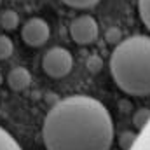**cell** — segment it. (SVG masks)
<instances>
[{
    "label": "cell",
    "mask_w": 150,
    "mask_h": 150,
    "mask_svg": "<svg viewBox=\"0 0 150 150\" xmlns=\"http://www.w3.org/2000/svg\"><path fill=\"white\" fill-rule=\"evenodd\" d=\"M42 140L47 150H110L112 117L101 101L91 96H70L45 115Z\"/></svg>",
    "instance_id": "obj_1"
},
{
    "label": "cell",
    "mask_w": 150,
    "mask_h": 150,
    "mask_svg": "<svg viewBox=\"0 0 150 150\" xmlns=\"http://www.w3.org/2000/svg\"><path fill=\"white\" fill-rule=\"evenodd\" d=\"M110 74L120 91L131 96L150 94V37L134 35L115 45Z\"/></svg>",
    "instance_id": "obj_2"
},
{
    "label": "cell",
    "mask_w": 150,
    "mask_h": 150,
    "mask_svg": "<svg viewBox=\"0 0 150 150\" xmlns=\"http://www.w3.org/2000/svg\"><path fill=\"white\" fill-rule=\"evenodd\" d=\"M74 58L65 47H51L42 58V68L52 79H63L72 72Z\"/></svg>",
    "instance_id": "obj_3"
},
{
    "label": "cell",
    "mask_w": 150,
    "mask_h": 150,
    "mask_svg": "<svg viewBox=\"0 0 150 150\" xmlns=\"http://www.w3.org/2000/svg\"><path fill=\"white\" fill-rule=\"evenodd\" d=\"M70 35L77 44L80 45H87L93 44L98 35H100V26L96 23V19L89 14L79 16L70 23Z\"/></svg>",
    "instance_id": "obj_4"
},
{
    "label": "cell",
    "mask_w": 150,
    "mask_h": 150,
    "mask_svg": "<svg viewBox=\"0 0 150 150\" xmlns=\"http://www.w3.org/2000/svg\"><path fill=\"white\" fill-rule=\"evenodd\" d=\"M49 25L42 18H30L21 28V38L30 47H42L49 40Z\"/></svg>",
    "instance_id": "obj_5"
},
{
    "label": "cell",
    "mask_w": 150,
    "mask_h": 150,
    "mask_svg": "<svg viewBox=\"0 0 150 150\" xmlns=\"http://www.w3.org/2000/svg\"><path fill=\"white\" fill-rule=\"evenodd\" d=\"M30 82H32V75L30 72L26 70V68H23V67H16V68H12L9 75H7V86L12 89V91H25L28 86H30Z\"/></svg>",
    "instance_id": "obj_6"
},
{
    "label": "cell",
    "mask_w": 150,
    "mask_h": 150,
    "mask_svg": "<svg viewBox=\"0 0 150 150\" xmlns=\"http://www.w3.org/2000/svg\"><path fill=\"white\" fill-rule=\"evenodd\" d=\"M18 25H19V16H18L16 11L5 9V11L0 12V26H2L4 30H9V32H11V30H16Z\"/></svg>",
    "instance_id": "obj_7"
},
{
    "label": "cell",
    "mask_w": 150,
    "mask_h": 150,
    "mask_svg": "<svg viewBox=\"0 0 150 150\" xmlns=\"http://www.w3.org/2000/svg\"><path fill=\"white\" fill-rule=\"evenodd\" d=\"M150 122V110L149 108H140L136 110L134 115H133V124L138 131H143Z\"/></svg>",
    "instance_id": "obj_8"
},
{
    "label": "cell",
    "mask_w": 150,
    "mask_h": 150,
    "mask_svg": "<svg viewBox=\"0 0 150 150\" xmlns=\"http://www.w3.org/2000/svg\"><path fill=\"white\" fill-rule=\"evenodd\" d=\"M117 140H119V147L122 150H131L138 140V134L133 131H124V133H120V136Z\"/></svg>",
    "instance_id": "obj_9"
},
{
    "label": "cell",
    "mask_w": 150,
    "mask_h": 150,
    "mask_svg": "<svg viewBox=\"0 0 150 150\" xmlns=\"http://www.w3.org/2000/svg\"><path fill=\"white\" fill-rule=\"evenodd\" d=\"M0 150H21L18 142L2 127H0Z\"/></svg>",
    "instance_id": "obj_10"
},
{
    "label": "cell",
    "mask_w": 150,
    "mask_h": 150,
    "mask_svg": "<svg viewBox=\"0 0 150 150\" xmlns=\"http://www.w3.org/2000/svg\"><path fill=\"white\" fill-rule=\"evenodd\" d=\"M12 51H14V44H12V40L7 37V35H0V61L11 58Z\"/></svg>",
    "instance_id": "obj_11"
},
{
    "label": "cell",
    "mask_w": 150,
    "mask_h": 150,
    "mask_svg": "<svg viewBox=\"0 0 150 150\" xmlns=\"http://www.w3.org/2000/svg\"><path fill=\"white\" fill-rule=\"evenodd\" d=\"M138 12L143 25L150 30V0H138Z\"/></svg>",
    "instance_id": "obj_12"
},
{
    "label": "cell",
    "mask_w": 150,
    "mask_h": 150,
    "mask_svg": "<svg viewBox=\"0 0 150 150\" xmlns=\"http://www.w3.org/2000/svg\"><path fill=\"white\" fill-rule=\"evenodd\" d=\"M61 2L67 4L68 7H74V9H91L100 0H61Z\"/></svg>",
    "instance_id": "obj_13"
},
{
    "label": "cell",
    "mask_w": 150,
    "mask_h": 150,
    "mask_svg": "<svg viewBox=\"0 0 150 150\" xmlns=\"http://www.w3.org/2000/svg\"><path fill=\"white\" fill-rule=\"evenodd\" d=\"M105 40L108 42V44H115V45H119L120 42H122V35H120V30L119 28H108L107 32H105Z\"/></svg>",
    "instance_id": "obj_14"
},
{
    "label": "cell",
    "mask_w": 150,
    "mask_h": 150,
    "mask_svg": "<svg viewBox=\"0 0 150 150\" xmlns=\"http://www.w3.org/2000/svg\"><path fill=\"white\" fill-rule=\"evenodd\" d=\"M87 70L91 72V74H98L100 70H101V67H103V61L98 58V56H89V59H87Z\"/></svg>",
    "instance_id": "obj_15"
},
{
    "label": "cell",
    "mask_w": 150,
    "mask_h": 150,
    "mask_svg": "<svg viewBox=\"0 0 150 150\" xmlns=\"http://www.w3.org/2000/svg\"><path fill=\"white\" fill-rule=\"evenodd\" d=\"M140 150H150V142L147 143V145H143V147H142Z\"/></svg>",
    "instance_id": "obj_16"
},
{
    "label": "cell",
    "mask_w": 150,
    "mask_h": 150,
    "mask_svg": "<svg viewBox=\"0 0 150 150\" xmlns=\"http://www.w3.org/2000/svg\"><path fill=\"white\" fill-rule=\"evenodd\" d=\"M2 82H4V77H2V74H0V84H2Z\"/></svg>",
    "instance_id": "obj_17"
},
{
    "label": "cell",
    "mask_w": 150,
    "mask_h": 150,
    "mask_svg": "<svg viewBox=\"0 0 150 150\" xmlns=\"http://www.w3.org/2000/svg\"><path fill=\"white\" fill-rule=\"evenodd\" d=\"M0 4H2V0H0Z\"/></svg>",
    "instance_id": "obj_18"
}]
</instances>
